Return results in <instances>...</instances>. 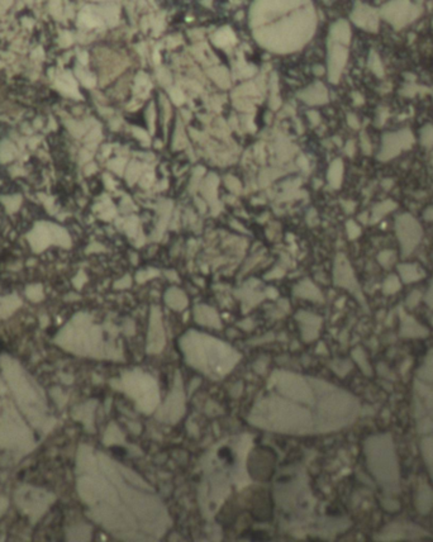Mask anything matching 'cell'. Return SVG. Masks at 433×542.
Wrapping results in <instances>:
<instances>
[{"instance_id": "1", "label": "cell", "mask_w": 433, "mask_h": 542, "mask_svg": "<svg viewBox=\"0 0 433 542\" xmlns=\"http://www.w3.org/2000/svg\"><path fill=\"white\" fill-rule=\"evenodd\" d=\"M379 14L395 30H402L421 15V8L411 0H389L382 5Z\"/></svg>"}, {"instance_id": "2", "label": "cell", "mask_w": 433, "mask_h": 542, "mask_svg": "<svg viewBox=\"0 0 433 542\" xmlns=\"http://www.w3.org/2000/svg\"><path fill=\"white\" fill-rule=\"evenodd\" d=\"M395 233L402 247L403 255H409L419 245L423 229L416 217L409 213H403L395 219Z\"/></svg>"}, {"instance_id": "3", "label": "cell", "mask_w": 433, "mask_h": 542, "mask_svg": "<svg viewBox=\"0 0 433 542\" xmlns=\"http://www.w3.org/2000/svg\"><path fill=\"white\" fill-rule=\"evenodd\" d=\"M414 145V136L409 128L399 129L395 132H387L381 137L377 160L382 162L398 157L403 151H408Z\"/></svg>"}, {"instance_id": "4", "label": "cell", "mask_w": 433, "mask_h": 542, "mask_svg": "<svg viewBox=\"0 0 433 542\" xmlns=\"http://www.w3.org/2000/svg\"><path fill=\"white\" fill-rule=\"evenodd\" d=\"M347 59L348 50L346 44L328 41V79L332 84L340 81Z\"/></svg>"}, {"instance_id": "5", "label": "cell", "mask_w": 433, "mask_h": 542, "mask_svg": "<svg viewBox=\"0 0 433 542\" xmlns=\"http://www.w3.org/2000/svg\"><path fill=\"white\" fill-rule=\"evenodd\" d=\"M351 19L357 27L368 32H376L379 30L380 14L370 5L361 4V3L356 4L352 14H351Z\"/></svg>"}, {"instance_id": "6", "label": "cell", "mask_w": 433, "mask_h": 542, "mask_svg": "<svg viewBox=\"0 0 433 542\" xmlns=\"http://www.w3.org/2000/svg\"><path fill=\"white\" fill-rule=\"evenodd\" d=\"M298 98L309 105L326 104L328 102V91L322 83H314L309 88L300 91Z\"/></svg>"}, {"instance_id": "7", "label": "cell", "mask_w": 433, "mask_h": 542, "mask_svg": "<svg viewBox=\"0 0 433 542\" xmlns=\"http://www.w3.org/2000/svg\"><path fill=\"white\" fill-rule=\"evenodd\" d=\"M328 41L337 42V43H342L348 46V43H350L351 41V27L347 20L341 19L337 20L334 25H332L331 30H329Z\"/></svg>"}, {"instance_id": "8", "label": "cell", "mask_w": 433, "mask_h": 542, "mask_svg": "<svg viewBox=\"0 0 433 542\" xmlns=\"http://www.w3.org/2000/svg\"><path fill=\"white\" fill-rule=\"evenodd\" d=\"M219 179L215 174L210 173L209 175L205 178V180L203 181L200 190H202V194L204 195V198L207 199V202L209 203L210 207L214 209L216 202V187H218Z\"/></svg>"}, {"instance_id": "9", "label": "cell", "mask_w": 433, "mask_h": 542, "mask_svg": "<svg viewBox=\"0 0 433 542\" xmlns=\"http://www.w3.org/2000/svg\"><path fill=\"white\" fill-rule=\"evenodd\" d=\"M343 171H345V165L341 158H336L332 161L329 165L328 171H327V180H328L329 186L332 189H340L341 184L343 180Z\"/></svg>"}, {"instance_id": "10", "label": "cell", "mask_w": 433, "mask_h": 542, "mask_svg": "<svg viewBox=\"0 0 433 542\" xmlns=\"http://www.w3.org/2000/svg\"><path fill=\"white\" fill-rule=\"evenodd\" d=\"M397 207V203L390 199H387L384 200V202H380L377 203V204H375L370 216V223H377V222H380L385 216H388L390 211L394 210Z\"/></svg>"}, {"instance_id": "11", "label": "cell", "mask_w": 433, "mask_h": 542, "mask_svg": "<svg viewBox=\"0 0 433 542\" xmlns=\"http://www.w3.org/2000/svg\"><path fill=\"white\" fill-rule=\"evenodd\" d=\"M171 208H173V203L169 202V200H166V202H161L160 204H158L157 210H158V216H160V219H158V222H157L158 233H162V231L166 228V226H167V221L171 213Z\"/></svg>"}, {"instance_id": "12", "label": "cell", "mask_w": 433, "mask_h": 542, "mask_svg": "<svg viewBox=\"0 0 433 542\" xmlns=\"http://www.w3.org/2000/svg\"><path fill=\"white\" fill-rule=\"evenodd\" d=\"M419 141L421 145L427 150H431L433 147V126L432 124H426L422 127L419 132Z\"/></svg>"}, {"instance_id": "13", "label": "cell", "mask_w": 433, "mask_h": 542, "mask_svg": "<svg viewBox=\"0 0 433 542\" xmlns=\"http://www.w3.org/2000/svg\"><path fill=\"white\" fill-rule=\"evenodd\" d=\"M209 75L221 88H228L229 86L228 74H227V71L224 70V68H213V70H209Z\"/></svg>"}, {"instance_id": "14", "label": "cell", "mask_w": 433, "mask_h": 542, "mask_svg": "<svg viewBox=\"0 0 433 542\" xmlns=\"http://www.w3.org/2000/svg\"><path fill=\"white\" fill-rule=\"evenodd\" d=\"M369 67H370L372 73L376 76H379V78L384 76V65H382L381 60H380L379 55H377L376 52L371 51L370 56H369Z\"/></svg>"}, {"instance_id": "15", "label": "cell", "mask_w": 433, "mask_h": 542, "mask_svg": "<svg viewBox=\"0 0 433 542\" xmlns=\"http://www.w3.org/2000/svg\"><path fill=\"white\" fill-rule=\"evenodd\" d=\"M139 174H141V165L137 162H132L131 165H129V168L127 169V180H128L129 184H133L134 181L138 179Z\"/></svg>"}, {"instance_id": "16", "label": "cell", "mask_w": 433, "mask_h": 542, "mask_svg": "<svg viewBox=\"0 0 433 542\" xmlns=\"http://www.w3.org/2000/svg\"><path fill=\"white\" fill-rule=\"evenodd\" d=\"M233 41H234V37L229 30H222L215 34V43L219 44V46H224V44H227L228 42H233Z\"/></svg>"}, {"instance_id": "17", "label": "cell", "mask_w": 433, "mask_h": 542, "mask_svg": "<svg viewBox=\"0 0 433 542\" xmlns=\"http://www.w3.org/2000/svg\"><path fill=\"white\" fill-rule=\"evenodd\" d=\"M346 232H347L350 240H356L361 234V228L356 222L350 219V221L346 222Z\"/></svg>"}, {"instance_id": "18", "label": "cell", "mask_w": 433, "mask_h": 542, "mask_svg": "<svg viewBox=\"0 0 433 542\" xmlns=\"http://www.w3.org/2000/svg\"><path fill=\"white\" fill-rule=\"evenodd\" d=\"M226 185L228 186V189L233 193H239L241 192V182L237 180L234 176H226Z\"/></svg>"}, {"instance_id": "19", "label": "cell", "mask_w": 433, "mask_h": 542, "mask_svg": "<svg viewBox=\"0 0 433 542\" xmlns=\"http://www.w3.org/2000/svg\"><path fill=\"white\" fill-rule=\"evenodd\" d=\"M361 147H363V151L364 153H366V155H370L371 153V142H370V138L368 137V134L365 133V132H363L361 133Z\"/></svg>"}, {"instance_id": "20", "label": "cell", "mask_w": 433, "mask_h": 542, "mask_svg": "<svg viewBox=\"0 0 433 542\" xmlns=\"http://www.w3.org/2000/svg\"><path fill=\"white\" fill-rule=\"evenodd\" d=\"M203 174H204V169H203V168H202V166H199V168H198V169H197V170H195L194 175H193L191 182H190V185H189V190H190V192H194L195 181H197V182H199V180H200V176H202V175H203Z\"/></svg>"}, {"instance_id": "21", "label": "cell", "mask_w": 433, "mask_h": 542, "mask_svg": "<svg viewBox=\"0 0 433 542\" xmlns=\"http://www.w3.org/2000/svg\"><path fill=\"white\" fill-rule=\"evenodd\" d=\"M170 95H171V99L174 100L175 104H181V103H184V100H185L184 94L179 90V89H173V90L170 91Z\"/></svg>"}, {"instance_id": "22", "label": "cell", "mask_w": 433, "mask_h": 542, "mask_svg": "<svg viewBox=\"0 0 433 542\" xmlns=\"http://www.w3.org/2000/svg\"><path fill=\"white\" fill-rule=\"evenodd\" d=\"M49 9L50 12H51V14L54 15V17H56V12H59V9L61 10V3H60V0H51V2L49 3Z\"/></svg>"}, {"instance_id": "23", "label": "cell", "mask_w": 433, "mask_h": 542, "mask_svg": "<svg viewBox=\"0 0 433 542\" xmlns=\"http://www.w3.org/2000/svg\"><path fill=\"white\" fill-rule=\"evenodd\" d=\"M347 123L351 128H353V129L360 128V121H358V118L356 117L355 114H351V113L350 114H347Z\"/></svg>"}, {"instance_id": "24", "label": "cell", "mask_w": 433, "mask_h": 542, "mask_svg": "<svg viewBox=\"0 0 433 542\" xmlns=\"http://www.w3.org/2000/svg\"><path fill=\"white\" fill-rule=\"evenodd\" d=\"M345 152L346 155L350 156V157H352L353 155H355L356 152V145H355V141H352V139H350V141L346 144L345 146Z\"/></svg>"}, {"instance_id": "25", "label": "cell", "mask_w": 433, "mask_h": 542, "mask_svg": "<svg viewBox=\"0 0 433 542\" xmlns=\"http://www.w3.org/2000/svg\"><path fill=\"white\" fill-rule=\"evenodd\" d=\"M127 227H128V228H127V232H128V233L131 234V236L133 233H136V231H137V219L134 218V217H131V219H129V221L127 222Z\"/></svg>"}, {"instance_id": "26", "label": "cell", "mask_w": 433, "mask_h": 542, "mask_svg": "<svg viewBox=\"0 0 433 542\" xmlns=\"http://www.w3.org/2000/svg\"><path fill=\"white\" fill-rule=\"evenodd\" d=\"M152 181H154V175H152V174H145V175L142 176L139 184H141V186L145 187V186H150Z\"/></svg>"}, {"instance_id": "27", "label": "cell", "mask_w": 433, "mask_h": 542, "mask_svg": "<svg viewBox=\"0 0 433 542\" xmlns=\"http://www.w3.org/2000/svg\"><path fill=\"white\" fill-rule=\"evenodd\" d=\"M297 163L303 170H308V169H309V162H308V160L305 158V156H299L297 160Z\"/></svg>"}, {"instance_id": "28", "label": "cell", "mask_w": 433, "mask_h": 542, "mask_svg": "<svg viewBox=\"0 0 433 542\" xmlns=\"http://www.w3.org/2000/svg\"><path fill=\"white\" fill-rule=\"evenodd\" d=\"M158 80H160L161 83L163 84V85H166V84H170V81H171L170 74H169L166 70H162V75H158Z\"/></svg>"}, {"instance_id": "29", "label": "cell", "mask_w": 433, "mask_h": 542, "mask_svg": "<svg viewBox=\"0 0 433 542\" xmlns=\"http://www.w3.org/2000/svg\"><path fill=\"white\" fill-rule=\"evenodd\" d=\"M308 117H309V121L311 122V124H313V126H317V124L319 123V121H321V118H319L318 113L313 112V110L308 113Z\"/></svg>"}, {"instance_id": "30", "label": "cell", "mask_w": 433, "mask_h": 542, "mask_svg": "<svg viewBox=\"0 0 433 542\" xmlns=\"http://www.w3.org/2000/svg\"><path fill=\"white\" fill-rule=\"evenodd\" d=\"M313 219H314V221H316V222H318V219H317V213H316V210L311 209V210L308 211V214H307V221H308V223L310 224V226H314V224H316V223H314V222H313Z\"/></svg>"}, {"instance_id": "31", "label": "cell", "mask_w": 433, "mask_h": 542, "mask_svg": "<svg viewBox=\"0 0 433 542\" xmlns=\"http://www.w3.org/2000/svg\"><path fill=\"white\" fill-rule=\"evenodd\" d=\"M134 134H136L137 137H138L139 139H143V141H146L147 144H149V136L146 134V132H143L142 129H134Z\"/></svg>"}, {"instance_id": "32", "label": "cell", "mask_w": 433, "mask_h": 542, "mask_svg": "<svg viewBox=\"0 0 433 542\" xmlns=\"http://www.w3.org/2000/svg\"><path fill=\"white\" fill-rule=\"evenodd\" d=\"M342 205L345 207V210L347 211V213H352V211L355 210V207H356V204L353 202H343Z\"/></svg>"}, {"instance_id": "33", "label": "cell", "mask_w": 433, "mask_h": 542, "mask_svg": "<svg viewBox=\"0 0 433 542\" xmlns=\"http://www.w3.org/2000/svg\"><path fill=\"white\" fill-rule=\"evenodd\" d=\"M423 217L427 219V221H433V207L428 208V209L424 211Z\"/></svg>"}, {"instance_id": "34", "label": "cell", "mask_w": 433, "mask_h": 542, "mask_svg": "<svg viewBox=\"0 0 433 542\" xmlns=\"http://www.w3.org/2000/svg\"><path fill=\"white\" fill-rule=\"evenodd\" d=\"M195 203H197L198 205H199V209L200 211H204L205 210V207H207V204H205L203 200H200L199 198H195Z\"/></svg>"}, {"instance_id": "35", "label": "cell", "mask_w": 433, "mask_h": 542, "mask_svg": "<svg viewBox=\"0 0 433 542\" xmlns=\"http://www.w3.org/2000/svg\"><path fill=\"white\" fill-rule=\"evenodd\" d=\"M393 184H394V181H393L392 179H387V180L382 181V186H384L387 190H389L390 187H392Z\"/></svg>"}, {"instance_id": "36", "label": "cell", "mask_w": 433, "mask_h": 542, "mask_svg": "<svg viewBox=\"0 0 433 542\" xmlns=\"http://www.w3.org/2000/svg\"><path fill=\"white\" fill-rule=\"evenodd\" d=\"M314 73L318 74V75H322V74L324 73V70H323V68H322V67H318V68L316 67V68H314Z\"/></svg>"}, {"instance_id": "37", "label": "cell", "mask_w": 433, "mask_h": 542, "mask_svg": "<svg viewBox=\"0 0 433 542\" xmlns=\"http://www.w3.org/2000/svg\"><path fill=\"white\" fill-rule=\"evenodd\" d=\"M3 350H4V345H3V342H2V341H0V352H2Z\"/></svg>"}, {"instance_id": "38", "label": "cell", "mask_w": 433, "mask_h": 542, "mask_svg": "<svg viewBox=\"0 0 433 542\" xmlns=\"http://www.w3.org/2000/svg\"><path fill=\"white\" fill-rule=\"evenodd\" d=\"M326 2H327V0H326Z\"/></svg>"}]
</instances>
